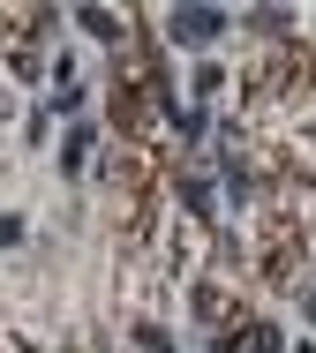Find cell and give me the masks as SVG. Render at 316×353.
Instances as JSON below:
<instances>
[{
  "label": "cell",
  "instance_id": "1",
  "mask_svg": "<svg viewBox=\"0 0 316 353\" xmlns=\"http://www.w3.org/2000/svg\"><path fill=\"white\" fill-rule=\"evenodd\" d=\"M226 30H234L226 8H173V15H166V38H173V46H219Z\"/></svg>",
  "mask_w": 316,
  "mask_h": 353
},
{
  "label": "cell",
  "instance_id": "2",
  "mask_svg": "<svg viewBox=\"0 0 316 353\" xmlns=\"http://www.w3.org/2000/svg\"><path fill=\"white\" fill-rule=\"evenodd\" d=\"M90 150H98V128H90V121H76V128H68V143H61V173H83V165H90Z\"/></svg>",
  "mask_w": 316,
  "mask_h": 353
},
{
  "label": "cell",
  "instance_id": "3",
  "mask_svg": "<svg viewBox=\"0 0 316 353\" xmlns=\"http://www.w3.org/2000/svg\"><path fill=\"white\" fill-rule=\"evenodd\" d=\"M76 23L90 30V38H106V46H128V23H121V15H106V8H83Z\"/></svg>",
  "mask_w": 316,
  "mask_h": 353
},
{
  "label": "cell",
  "instance_id": "4",
  "mask_svg": "<svg viewBox=\"0 0 316 353\" xmlns=\"http://www.w3.org/2000/svg\"><path fill=\"white\" fill-rule=\"evenodd\" d=\"M136 346H144V353H173V339H166L158 323H136Z\"/></svg>",
  "mask_w": 316,
  "mask_h": 353
},
{
  "label": "cell",
  "instance_id": "5",
  "mask_svg": "<svg viewBox=\"0 0 316 353\" xmlns=\"http://www.w3.org/2000/svg\"><path fill=\"white\" fill-rule=\"evenodd\" d=\"M0 248H23V218H0Z\"/></svg>",
  "mask_w": 316,
  "mask_h": 353
},
{
  "label": "cell",
  "instance_id": "6",
  "mask_svg": "<svg viewBox=\"0 0 316 353\" xmlns=\"http://www.w3.org/2000/svg\"><path fill=\"white\" fill-rule=\"evenodd\" d=\"M211 353H241V339H226V331H219V339H211Z\"/></svg>",
  "mask_w": 316,
  "mask_h": 353
}]
</instances>
